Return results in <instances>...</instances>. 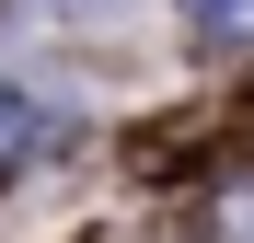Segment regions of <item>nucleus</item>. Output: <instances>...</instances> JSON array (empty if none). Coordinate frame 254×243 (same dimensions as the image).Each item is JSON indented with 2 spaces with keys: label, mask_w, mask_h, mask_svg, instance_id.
<instances>
[{
  "label": "nucleus",
  "mask_w": 254,
  "mask_h": 243,
  "mask_svg": "<svg viewBox=\"0 0 254 243\" xmlns=\"http://www.w3.org/2000/svg\"><path fill=\"white\" fill-rule=\"evenodd\" d=\"M35 139H47V104L0 81V174H12V162H35Z\"/></svg>",
  "instance_id": "nucleus-1"
},
{
  "label": "nucleus",
  "mask_w": 254,
  "mask_h": 243,
  "mask_svg": "<svg viewBox=\"0 0 254 243\" xmlns=\"http://www.w3.org/2000/svg\"><path fill=\"white\" fill-rule=\"evenodd\" d=\"M185 12H196L208 35H254V0H185Z\"/></svg>",
  "instance_id": "nucleus-2"
}]
</instances>
